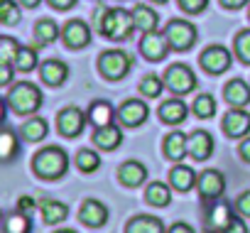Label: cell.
Wrapping results in <instances>:
<instances>
[{
	"label": "cell",
	"instance_id": "cell-53",
	"mask_svg": "<svg viewBox=\"0 0 250 233\" xmlns=\"http://www.w3.org/2000/svg\"><path fill=\"white\" fill-rule=\"evenodd\" d=\"M206 233H216V231H206Z\"/></svg>",
	"mask_w": 250,
	"mask_h": 233
},
{
	"label": "cell",
	"instance_id": "cell-7",
	"mask_svg": "<svg viewBox=\"0 0 250 233\" xmlns=\"http://www.w3.org/2000/svg\"><path fill=\"white\" fill-rule=\"evenodd\" d=\"M169 49H172V47H169L165 32H157V30H155V32H145L143 40H140V52H143V57L150 59V62H162Z\"/></svg>",
	"mask_w": 250,
	"mask_h": 233
},
{
	"label": "cell",
	"instance_id": "cell-2",
	"mask_svg": "<svg viewBox=\"0 0 250 233\" xmlns=\"http://www.w3.org/2000/svg\"><path fill=\"white\" fill-rule=\"evenodd\" d=\"M32 169L37 177L42 179H59L66 169H69V157L62 148H44L35 155L32 160Z\"/></svg>",
	"mask_w": 250,
	"mask_h": 233
},
{
	"label": "cell",
	"instance_id": "cell-10",
	"mask_svg": "<svg viewBox=\"0 0 250 233\" xmlns=\"http://www.w3.org/2000/svg\"><path fill=\"white\" fill-rule=\"evenodd\" d=\"M147 113H150L147 103L133 98V101H125V103L118 108V121H120L123 126H128V128H135V126H143V123L147 121Z\"/></svg>",
	"mask_w": 250,
	"mask_h": 233
},
{
	"label": "cell",
	"instance_id": "cell-42",
	"mask_svg": "<svg viewBox=\"0 0 250 233\" xmlns=\"http://www.w3.org/2000/svg\"><path fill=\"white\" fill-rule=\"evenodd\" d=\"M235 206H238V211H240L243 216H250V191H243V194L238 196Z\"/></svg>",
	"mask_w": 250,
	"mask_h": 233
},
{
	"label": "cell",
	"instance_id": "cell-47",
	"mask_svg": "<svg viewBox=\"0 0 250 233\" xmlns=\"http://www.w3.org/2000/svg\"><path fill=\"white\" fill-rule=\"evenodd\" d=\"M238 152H240V157H243L245 162H250V138H245V140L240 143V150H238Z\"/></svg>",
	"mask_w": 250,
	"mask_h": 233
},
{
	"label": "cell",
	"instance_id": "cell-49",
	"mask_svg": "<svg viewBox=\"0 0 250 233\" xmlns=\"http://www.w3.org/2000/svg\"><path fill=\"white\" fill-rule=\"evenodd\" d=\"M20 3H22L25 8H37V5L42 3V0H20Z\"/></svg>",
	"mask_w": 250,
	"mask_h": 233
},
{
	"label": "cell",
	"instance_id": "cell-44",
	"mask_svg": "<svg viewBox=\"0 0 250 233\" xmlns=\"http://www.w3.org/2000/svg\"><path fill=\"white\" fill-rule=\"evenodd\" d=\"M35 206H37V204H35V199H32V196H22V199H20V204H18V211L30 216V213L35 211Z\"/></svg>",
	"mask_w": 250,
	"mask_h": 233
},
{
	"label": "cell",
	"instance_id": "cell-28",
	"mask_svg": "<svg viewBox=\"0 0 250 233\" xmlns=\"http://www.w3.org/2000/svg\"><path fill=\"white\" fill-rule=\"evenodd\" d=\"M20 152V143H18V135L8 128L0 130V162H10L15 155Z\"/></svg>",
	"mask_w": 250,
	"mask_h": 233
},
{
	"label": "cell",
	"instance_id": "cell-43",
	"mask_svg": "<svg viewBox=\"0 0 250 233\" xmlns=\"http://www.w3.org/2000/svg\"><path fill=\"white\" fill-rule=\"evenodd\" d=\"M13 81V64L0 62V86H8Z\"/></svg>",
	"mask_w": 250,
	"mask_h": 233
},
{
	"label": "cell",
	"instance_id": "cell-13",
	"mask_svg": "<svg viewBox=\"0 0 250 233\" xmlns=\"http://www.w3.org/2000/svg\"><path fill=\"white\" fill-rule=\"evenodd\" d=\"M223 130L228 138H243L250 130V115L243 108H233L230 113H226L223 118Z\"/></svg>",
	"mask_w": 250,
	"mask_h": 233
},
{
	"label": "cell",
	"instance_id": "cell-50",
	"mask_svg": "<svg viewBox=\"0 0 250 233\" xmlns=\"http://www.w3.org/2000/svg\"><path fill=\"white\" fill-rule=\"evenodd\" d=\"M3 118H5V101L0 98V121H3Z\"/></svg>",
	"mask_w": 250,
	"mask_h": 233
},
{
	"label": "cell",
	"instance_id": "cell-35",
	"mask_svg": "<svg viewBox=\"0 0 250 233\" xmlns=\"http://www.w3.org/2000/svg\"><path fill=\"white\" fill-rule=\"evenodd\" d=\"M76 167H79L81 172H96V169L101 167V157H98L93 150H81V152L76 155Z\"/></svg>",
	"mask_w": 250,
	"mask_h": 233
},
{
	"label": "cell",
	"instance_id": "cell-17",
	"mask_svg": "<svg viewBox=\"0 0 250 233\" xmlns=\"http://www.w3.org/2000/svg\"><path fill=\"white\" fill-rule=\"evenodd\" d=\"M118 179L125 184V187H138L147 179V169L143 162L138 160H130V162H123L120 169H118Z\"/></svg>",
	"mask_w": 250,
	"mask_h": 233
},
{
	"label": "cell",
	"instance_id": "cell-27",
	"mask_svg": "<svg viewBox=\"0 0 250 233\" xmlns=\"http://www.w3.org/2000/svg\"><path fill=\"white\" fill-rule=\"evenodd\" d=\"M40 211H42V218L47 223H59L69 216V206L57 201V199H42L40 201Z\"/></svg>",
	"mask_w": 250,
	"mask_h": 233
},
{
	"label": "cell",
	"instance_id": "cell-48",
	"mask_svg": "<svg viewBox=\"0 0 250 233\" xmlns=\"http://www.w3.org/2000/svg\"><path fill=\"white\" fill-rule=\"evenodd\" d=\"M221 3H223L226 8H243L248 0H221Z\"/></svg>",
	"mask_w": 250,
	"mask_h": 233
},
{
	"label": "cell",
	"instance_id": "cell-32",
	"mask_svg": "<svg viewBox=\"0 0 250 233\" xmlns=\"http://www.w3.org/2000/svg\"><path fill=\"white\" fill-rule=\"evenodd\" d=\"M22 18L15 0H0V25H18Z\"/></svg>",
	"mask_w": 250,
	"mask_h": 233
},
{
	"label": "cell",
	"instance_id": "cell-6",
	"mask_svg": "<svg viewBox=\"0 0 250 233\" xmlns=\"http://www.w3.org/2000/svg\"><path fill=\"white\" fill-rule=\"evenodd\" d=\"M165 84L169 86L172 93L182 96V93H191L199 81H196V74L187 64H172L165 74Z\"/></svg>",
	"mask_w": 250,
	"mask_h": 233
},
{
	"label": "cell",
	"instance_id": "cell-22",
	"mask_svg": "<svg viewBox=\"0 0 250 233\" xmlns=\"http://www.w3.org/2000/svg\"><path fill=\"white\" fill-rule=\"evenodd\" d=\"M113 115H115V110H113V106H110L108 101H93L86 118H88L96 128H103V126H110V123H113Z\"/></svg>",
	"mask_w": 250,
	"mask_h": 233
},
{
	"label": "cell",
	"instance_id": "cell-33",
	"mask_svg": "<svg viewBox=\"0 0 250 233\" xmlns=\"http://www.w3.org/2000/svg\"><path fill=\"white\" fill-rule=\"evenodd\" d=\"M13 66H15L18 71H32V69L37 66V52H35L32 47H20L18 59H15Z\"/></svg>",
	"mask_w": 250,
	"mask_h": 233
},
{
	"label": "cell",
	"instance_id": "cell-30",
	"mask_svg": "<svg viewBox=\"0 0 250 233\" xmlns=\"http://www.w3.org/2000/svg\"><path fill=\"white\" fill-rule=\"evenodd\" d=\"M145 199H147L152 206H167L169 199H172V191H169L167 184H162V182H152V184L147 187V191H145Z\"/></svg>",
	"mask_w": 250,
	"mask_h": 233
},
{
	"label": "cell",
	"instance_id": "cell-36",
	"mask_svg": "<svg viewBox=\"0 0 250 233\" xmlns=\"http://www.w3.org/2000/svg\"><path fill=\"white\" fill-rule=\"evenodd\" d=\"M32 223H30V216L27 213H13L5 223V233H30Z\"/></svg>",
	"mask_w": 250,
	"mask_h": 233
},
{
	"label": "cell",
	"instance_id": "cell-46",
	"mask_svg": "<svg viewBox=\"0 0 250 233\" xmlns=\"http://www.w3.org/2000/svg\"><path fill=\"white\" fill-rule=\"evenodd\" d=\"M74 3H76V0H49V5L57 8V10H69Z\"/></svg>",
	"mask_w": 250,
	"mask_h": 233
},
{
	"label": "cell",
	"instance_id": "cell-9",
	"mask_svg": "<svg viewBox=\"0 0 250 233\" xmlns=\"http://www.w3.org/2000/svg\"><path fill=\"white\" fill-rule=\"evenodd\" d=\"M86 121H88V118L83 115V110H79V108H74V106L64 108V110L57 115L59 133H62V135H66V138H76V135L83 130Z\"/></svg>",
	"mask_w": 250,
	"mask_h": 233
},
{
	"label": "cell",
	"instance_id": "cell-45",
	"mask_svg": "<svg viewBox=\"0 0 250 233\" xmlns=\"http://www.w3.org/2000/svg\"><path fill=\"white\" fill-rule=\"evenodd\" d=\"M169 233H194V228H191L189 223H184V221H177V223L169 228Z\"/></svg>",
	"mask_w": 250,
	"mask_h": 233
},
{
	"label": "cell",
	"instance_id": "cell-8",
	"mask_svg": "<svg viewBox=\"0 0 250 233\" xmlns=\"http://www.w3.org/2000/svg\"><path fill=\"white\" fill-rule=\"evenodd\" d=\"M233 64V57L226 47L221 44H211L208 49H204L201 54V66L208 71V74H223L228 71V66Z\"/></svg>",
	"mask_w": 250,
	"mask_h": 233
},
{
	"label": "cell",
	"instance_id": "cell-5",
	"mask_svg": "<svg viewBox=\"0 0 250 233\" xmlns=\"http://www.w3.org/2000/svg\"><path fill=\"white\" fill-rule=\"evenodd\" d=\"M165 37H167L172 49L184 52V49H189L196 42V27L191 22H187V20H172L165 27Z\"/></svg>",
	"mask_w": 250,
	"mask_h": 233
},
{
	"label": "cell",
	"instance_id": "cell-41",
	"mask_svg": "<svg viewBox=\"0 0 250 233\" xmlns=\"http://www.w3.org/2000/svg\"><path fill=\"white\" fill-rule=\"evenodd\" d=\"M223 233H248V226H245V221H243V218L233 216V221L228 223V228H226Z\"/></svg>",
	"mask_w": 250,
	"mask_h": 233
},
{
	"label": "cell",
	"instance_id": "cell-16",
	"mask_svg": "<svg viewBox=\"0 0 250 233\" xmlns=\"http://www.w3.org/2000/svg\"><path fill=\"white\" fill-rule=\"evenodd\" d=\"M187 113H189V108H187V103L179 101V98H169V101H165V103L160 106V118H162V123H167V126H179V123H184Z\"/></svg>",
	"mask_w": 250,
	"mask_h": 233
},
{
	"label": "cell",
	"instance_id": "cell-25",
	"mask_svg": "<svg viewBox=\"0 0 250 233\" xmlns=\"http://www.w3.org/2000/svg\"><path fill=\"white\" fill-rule=\"evenodd\" d=\"M125 233H165V226H162V221L160 218H155V216H135V218H130V223H128V228H125Z\"/></svg>",
	"mask_w": 250,
	"mask_h": 233
},
{
	"label": "cell",
	"instance_id": "cell-38",
	"mask_svg": "<svg viewBox=\"0 0 250 233\" xmlns=\"http://www.w3.org/2000/svg\"><path fill=\"white\" fill-rule=\"evenodd\" d=\"M162 88H165V81H162L160 76H155V74H147V76L140 81V91H143V96H147V98L160 96Z\"/></svg>",
	"mask_w": 250,
	"mask_h": 233
},
{
	"label": "cell",
	"instance_id": "cell-1",
	"mask_svg": "<svg viewBox=\"0 0 250 233\" xmlns=\"http://www.w3.org/2000/svg\"><path fill=\"white\" fill-rule=\"evenodd\" d=\"M98 32L108 40H128L135 32V18L133 13L123 10V8H110L98 13Z\"/></svg>",
	"mask_w": 250,
	"mask_h": 233
},
{
	"label": "cell",
	"instance_id": "cell-34",
	"mask_svg": "<svg viewBox=\"0 0 250 233\" xmlns=\"http://www.w3.org/2000/svg\"><path fill=\"white\" fill-rule=\"evenodd\" d=\"M194 113L199 115V118H211V115L216 113V101H213V96H208V93L196 96V101H194Z\"/></svg>",
	"mask_w": 250,
	"mask_h": 233
},
{
	"label": "cell",
	"instance_id": "cell-26",
	"mask_svg": "<svg viewBox=\"0 0 250 233\" xmlns=\"http://www.w3.org/2000/svg\"><path fill=\"white\" fill-rule=\"evenodd\" d=\"M133 18H135V27H138L143 35H145V32H155V30H157L160 18H157V13H155L150 5H135Z\"/></svg>",
	"mask_w": 250,
	"mask_h": 233
},
{
	"label": "cell",
	"instance_id": "cell-15",
	"mask_svg": "<svg viewBox=\"0 0 250 233\" xmlns=\"http://www.w3.org/2000/svg\"><path fill=\"white\" fill-rule=\"evenodd\" d=\"M79 218H81L86 226L98 228V226H103V223L108 221V209H105L101 201H96V199H86L83 206H81V211H79Z\"/></svg>",
	"mask_w": 250,
	"mask_h": 233
},
{
	"label": "cell",
	"instance_id": "cell-20",
	"mask_svg": "<svg viewBox=\"0 0 250 233\" xmlns=\"http://www.w3.org/2000/svg\"><path fill=\"white\" fill-rule=\"evenodd\" d=\"M226 101L233 106V108H245L250 103V86L243 81V79H233L228 86H226Z\"/></svg>",
	"mask_w": 250,
	"mask_h": 233
},
{
	"label": "cell",
	"instance_id": "cell-12",
	"mask_svg": "<svg viewBox=\"0 0 250 233\" xmlns=\"http://www.w3.org/2000/svg\"><path fill=\"white\" fill-rule=\"evenodd\" d=\"M196 187H199V194L204 199H218L226 189V179L218 169H206L204 174H199Z\"/></svg>",
	"mask_w": 250,
	"mask_h": 233
},
{
	"label": "cell",
	"instance_id": "cell-52",
	"mask_svg": "<svg viewBox=\"0 0 250 233\" xmlns=\"http://www.w3.org/2000/svg\"><path fill=\"white\" fill-rule=\"evenodd\" d=\"M155 3H167V0H155Z\"/></svg>",
	"mask_w": 250,
	"mask_h": 233
},
{
	"label": "cell",
	"instance_id": "cell-14",
	"mask_svg": "<svg viewBox=\"0 0 250 233\" xmlns=\"http://www.w3.org/2000/svg\"><path fill=\"white\" fill-rule=\"evenodd\" d=\"M211 152H213V138L206 130H194L189 135V155L194 160L204 162V160L211 157Z\"/></svg>",
	"mask_w": 250,
	"mask_h": 233
},
{
	"label": "cell",
	"instance_id": "cell-21",
	"mask_svg": "<svg viewBox=\"0 0 250 233\" xmlns=\"http://www.w3.org/2000/svg\"><path fill=\"white\" fill-rule=\"evenodd\" d=\"M165 155L174 162H179L184 155H189V138L184 133H169L165 138Z\"/></svg>",
	"mask_w": 250,
	"mask_h": 233
},
{
	"label": "cell",
	"instance_id": "cell-24",
	"mask_svg": "<svg viewBox=\"0 0 250 233\" xmlns=\"http://www.w3.org/2000/svg\"><path fill=\"white\" fill-rule=\"evenodd\" d=\"M196 179H199V177H196L194 169L187 167V165H174L172 172H169V182H172V187L179 189V191H189V189L196 184Z\"/></svg>",
	"mask_w": 250,
	"mask_h": 233
},
{
	"label": "cell",
	"instance_id": "cell-51",
	"mask_svg": "<svg viewBox=\"0 0 250 233\" xmlns=\"http://www.w3.org/2000/svg\"><path fill=\"white\" fill-rule=\"evenodd\" d=\"M57 233H76V231H69V228H64V231H57Z\"/></svg>",
	"mask_w": 250,
	"mask_h": 233
},
{
	"label": "cell",
	"instance_id": "cell-37",
	"mask_svg": "<svg viewBox=\"0 0 250 233\" xmlns=\"http://www.w3.org/2000/svg\"><path fill=\"white\" fill-rule=\"evenodd\" d=\"M18 52H20V44H18L13 37H0V62L15 64Z\"/></svg>",
	"mask_w": 250,
	"mask_h": 233
},
{
	"label": "cell",
	"instance_id": "cell-23",
	"mask_svg": "<svg viewBox=\"0 0 250 233\" xmlns=\"http://www.w3.org/2000/svg\"><path fill=\"white\" fill-rule=\"evenodd\" d=\"M233 209H230V204L228 201H216L213 206H211V211H208V223L213 226V231H226L228 228V223L233 221Z\"/></svg>",
	"mask_w": 250,
	"mask_h": 233
},
{
	"label": "cell",
	"instance_id": "cell-39",
	"mask_svg": "<svg viewBox=\"0 0 250 233\" xmlns=\"http://www.w3.org/2000/svg\"><path fill=\"white\" fill-rule=\"evenodd\" d=\"M235 54L243 64H250V30L238 32L235 37Z\"/></svg>",
	"mask_w": 250,
	"mask_h": 233
},
{
	"label": "cell",
	"instance_id": "cell-11",
	"mask_svg": "<svg viewBox=\"0 0 250 233\" xmlns=\"http://www.w3.org/2000/svg\"><path fill=\"white\" fill-rule=\"evenodd\" d=\"M62 37L71 49H81L91 42V27L83 20H69L62 30Z\"/></svg>",
	"mask_w": 250,
	"mask_h": 233
},
{
	"label": "cell",
	"instance_id": "cell-18",
	"mask_svg": "<svg viewBox=\"0 0 250 233\" xmlns=\"http://www.w3.org/2000/svg\"><path fill=\"white\" fill-rule=\"evenodd\" d=\"M40 74H42V81H44V84H49V86H62V84L66 81V76H69V66H66L64 62H59V59H47V62L42 64Z\"/></svg>",
	"mask_w": 250,
	"mask_h": 233
},
{
	"label": "cell",
	"instance_id": "cell-19",
	"mask_svg": "<svg viewBox=\"0 0 250 233\" xmlns=\"http://www.w3.org/2000/svg\"><path fill=\"white\" fill-rule=\"evenodd\" d=\"M120 140H123V133H120V128L115 123L103 126V128H96V133H93V143L101 150H115L120 145Z\"/></svg>",
	"mask_w": 250,
	"mask_h": 233
},
{
	"label": "cell",
	"instance_id": "cell-29",
	"mask_svg": "<svg viewBox=\"0 0 250 233\" xmlns=\"http://www.w3.org/2000/svg\"><path fill=\"white\" fill-rule=\"evenodd\" d=\"M47 130H49V128H47V121H42V118H30V121L20 128L22 138L30 140V143H40V140H44Z\"/></svg>",
	"mask_w": 250,
	"mask_h": 233
},
{
	"label": "cell",
	"instance_id": "cell-31",
	"mask_svg": "<svg viewBox=\"0 0 250 233\" xmlns=\"http://www.w3.org/2000/svg\"><path fill=\"white\" fill-rule=\"evenodd\" d=\"M59 35H62V32H59V27H57L54 20H40V22L35 25V37H37L40 44H52Z\"/></svg>",
	"mask_w": 250,
	"mask_h": 233
},
{
	"label": "cell",
	"instance_id": "cell-4",
	"mask_svg": "<svg viewBox=\"0 0 250 233\" xmlns=\"http://www.w3.org/2000/svg\"><path fill=\"white\" fill-rule=\"evenodd\" d=\"M133 66V59L128 52H123V49H108L98 57V71L108 79V81H120L128 76Z\"/></svg>",
	"mask_w": 250,
	"mask_h": 233
},
{
	"label": "cell",
	"instance_id": "cell-40",
	"mask_svg": "<svg viewBox=\"0 0 250 233\" xmlns=\"http://www.w3.org/2000/svg\"><path fill=\"white\" fill-rule=\"evenodd\" d=\"M177 3H179V8H182L184 13L199 15V13H204V10H206L208 0H177Z\"/></svg>",
	"mask_w": 250,
	"mask_h": 233
},
{
	"label": "cell",
	"instance_id": "cell-3",
	"mask_svg": "<svg viewBox=\"0 0 250 233\" xmlns=\"http://www.w3.org/2000/svg\"><path fill=\"white\" fill-rule=\"evenodd\" d=\"M8 103H10V108H13L15 113H20V115L35 113V110L42 106V91H40L35 84H30V81H20V84H15V86L10 88Z\"/></svg>",
	"mask_w": 250,
	"mask_h": 233
}]
</instances>
